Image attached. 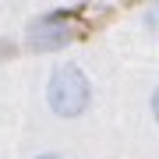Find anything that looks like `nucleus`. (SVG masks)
I'll return each mask as SVG.
<instances>
[{"label": "nucleus", "mask_w": 159, "mask_h": 159, "mask_svg": "<svg viewBox=\"0 0 159 159\" xmlns=\"http://www.w3.org/2000/svg\"><path fill=\"white\" fill-rule=\"evenodd\" d=\"M46 102L57 117H78L85 113V106L92 102V85L85 78V71L78 64H60L50 78V89H46Z\"/></svg>", "instance_id": "nucleus-1"}, {"label": "nucleus", "mask_w": 159, "mask_h": 159, "mask_svg": "<svg viewBox=\"0 0 159 159\" xmlns=\"http://www.w3.org/2000/svg\"><path fill=\"white\" fill-rule=\"evenodd\" d=\"M25 43L32 50H60L71 43V25L64 14H43L25 29Z\"/></svg>", "instance_id": "nucleus-2"}, {"label": "nucleus", "mask_w": 159, "mask_h": 159, "mask_svg": "<svg viewBox=\"0 0 159 159\" xmlns=\"http://www.w3.org/2000/svg\"><path fill=\"white\" fill-rule=\"evenodd\" d=\"M145 25H148V32H152V35H159V4H156V7H148Z\"/></svg>", "instance_id": "nucleus-3"}, {"label": "nucleus", "mask_w": 159, "mask_h": 159, "mask_svg": "<svg viewBox=\"0 0 159 159\" xmlns=\"http://www.w3.org/2000/svg\"><path fill=\"white\" fill-rule=\"evenodd\" d=\"M152 113H156V120H159V89L152 92Z\"/></svg>", "instance_id": "nucleus-4"}, {"label": "nucleus", "mask_w": 159, "mask_h": 159, "mask_svg": "<svg viewBox=\"0 0 159 159\" xmlns=\"http://www.w3.org/2000/svg\"><path fill=\"white\" fill-rule=\"evenodd\" d=\"M4 57H11V43H0V60Z\"/></svg>", "instance_id": "nucleus-5"}, {"label": "nucleus", "mask_w": 159, "mask_h": 159, "mask_svg": "<svg viewBox=\"0 0 159 159\" xmlns=\"http://www.w3.org/2000/svg\"><path fill=\"white\" fill-rule=\"evenodd\" d=\"M35 159H64V156H57V152H46V156H35Z\"/></svg>", "instance_id": "nucleus-6"}]
</instances>
